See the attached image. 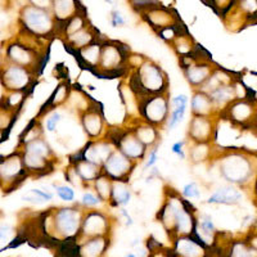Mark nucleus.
Masks as SVG:
<instances>
[{"label": "nucleus", "mask_w": 257, "mask_h": 257, "mask_svg": "<svg viewBox=\"0 0 257 257\" xmlns=\"http://www.w3.org/2000/svg\"><path fill=\"white\" fill-rule=\"evenodd\" d=\"M216 165L217 173L226 184L247 189L252 185L257 174V157L243 149H225L216 152L210 161Z\"/></svg>", "instance_id": "obj_1"}, {"label": "nucleus", "mask_w": 257, "mask_h": 257, "mask_svg": "<svg viewBox=\"0 0 257 257\" xmlns=\"http://www.w3.org/2000/svg\"><path fill=\"white\" fill-rule=\"evenodd\" d=\"M128 85L138 98L144 95L170 93V79L161 64L151 58H146L141 66L128 70Z\"/></svg>", "instance_id": "obj_2"}, {"label": "nucleus", "mask_w": 257, "mask_h": 257, "mask_svg": "<svg viewBox=\"0 0 257 257\" xmlns=\"http://www.w3.org/2000/svg\"><path fill=\"white\" fill-rule=\"evenodd\" d=\"M84 212L80 203L52 208L43 215L44 219L41 220V225L45 231L53 230L66 240H75L81 229Z\"/></svg>", "instance_id": "obj_3"}, {"label": "nucleus", "mask_w": 257, "mask_h": 257, "mask_svg": "<svg viewBox=\"0 0 257 257\" xmlns=\"http://www.w3.org/2000/svg\"><path fill=\"white\" fill-rule=\"evenodd\" d=\"M18 24L21 30L43 40L49 41L50 39L58 36V22L48 9H41L30 4L21 7Z\"/></svg>", "instance_id": "obj_4"}, {"label": "nucleus", "mask_w": 257, "mask_h": 257, "mask_svg": "<svg viewBox=\"0 0 257 257\" xmlns=\"http://www.w3.org/2000/svg\"><path fill=\"white\" fill-rule=\"evenodd\" d=\"M132 50L121 41L103 39L99 67L95 73L100 76H121L127 72L128 56Z\"/></svg>", "instance_id": "obj_5"}, {"label": "nucleus", "mask_w": 257, "mask_h": 257, "mask_svg": "<svg viewBox=\"0 0 257 257\" xmlns=\"http://www.w3.org/2000/svg\"><path fill=\"white\" fill-rule=\"evenodd\" d=\"M201 52L202 48L198 45L192 56L179 58V63L184 73L185 80L192 90H199L211 76L213 70L217 67V64L213 63L211 57H203Z\"/></svg>", "instance_id": "obj_6"}, {"label": "nucleus", "mask_w": 257, "mask_h": 257, "mask_svg": "<svg viewBox=\"0 0 257 257\" xmlns=\"http://www.w3.org/2000/svg\"><path fill=\"white\" fill-rule=\"evenodd\" d=\"M138 100H139V117L142 120L156 126L160 130L166 127L171 111L170 93L144 95L138 98Z\"/></svg>", "instance_id": "obj_7"}, {"label": "nucleus", "mask_w": 257, "mask_h": 257, "mask_svg": "<svg viewBox=\"0 0 257 257\" xmlns=\"http://www.w3.org/2000/svg\"><path fill=\"white\" fill-rule=\"evenodd\" d=\"M36 71L22 67L15 63L0 62V84L7 91H25L29 93L38 79Z\"/></svg>", "instance_id": "obj_8"}, {"label": "nucleus", "mask_w": 257, "mask_h": 257, "mask_svg": "<svg viewBox=\"0 0 257 257\" xmlns=\"http://www.w3.org/2000/svg\"><path fill=\"white\" fill-rule=\"evenodd\" d=\"M105 137L114 144L116 149L121 153L137 162L138 165L142 164L148 155V148L137 138V135L132 132V128L116 127L108 128V133Z\"/></svg>", "instance_id": "obj_9"}, {"label": "nucleus", "mask_w": 257, "mask_h": 257, "mask_svg": "<svg viewBox=\"0 0 257 257\" xmlns=\"http://www.w3.org/2000/svg\"><path fill=\"white\" fill-rule=\"evenodd\" d=\"M29 176L20 149L8 156H0V188L12 192Z\"/></svg>", "instance_id": "obj_10"}, {"label": "nucleus", "mask_w": 257, "mask_h": 257, "mask_svg": "<svg viewBox=\"0 0 257 257\" xmlns=\"http://www.w3.org/2000/svg\"><path fill=\"white\" fill-rule=\"evenodd\" d=\"M44 53H40L34 48L29 47L18 38L8 41L4 47L3 61L30 68L36 72H39V70L41 68V62L44 61Z\"/></svg>", "instance_id": "obj_11"}, {"label": "nucleus", "mask_w": 257, "mask_h": 257, "mask_svg": "<svg viewBox=\"0 0 257 257\" xmlns=\"http://www.w3.org/2000/svg\"><path fill=\"white\" fill-rule=\"evenodd\" d=\"M77 116H79L80 126L85 137L88 138V141L105 138L108 133V125H107V120L99 103L91 100L90 104Z\"/></svg>", "instance_id": "obj_12"}, {"label": "nucleus", "mask_w": 257, "mask_h": 257, "mask_svg": "<svg viewBox=\"0 0 257 257\" xmlns=\"http://www.w3.org/2000/svg\"><path fill=\"white\" fill-rule=\"evenodd\" d=\"M220 118H226L234 126L248 127L257 122V102L251 98L235 99L220 113Z\"/></svg>", "instance_id": "obj_13"}, {"label": "nucleus", "mask_w": 257, "mask_h": 257, "mask_svg": "<svg viewBox=\"0 0 257 257\" xmlns=\"http://www.w3.org/2000/svg\"><path fill=\"white\" fill-rule=\"evenodd\" d=\"M220 117L190 116L187 128L188 143H215Z\"/></svg>", "instance_id": "obj_14"}, {"label": "nucleus", "mask_w": 257, "mask_h": 257, "mask_svg": "<svg viewBox=\"0 0 257 257\" xmlns=\"http://www.w3.org/2000/svg\"><path fill=\"white\" fill-rule=\"evenodd\" d=\"M137 167V162L126 157L118 149H114L103 164L102 173L113 181H130Z\"/></svg>", "instance_id": "obj_15"}, {"label": "nucleus", "mask_w": 257, "mask_h": 257, "mask_svg": "<svg viewBox=\"0 0 257 257\" xmlns=\"http://www.w3.org/2000/svg\"><path fill=\"white\" fill-rule=\"evenodd\" d=\"M111 229V219L107 212L103 210H85L80 233L84 237H104Z\"/></svg>", "instance_id": "obj_16"}, {"label": "nucleus", "mask_w": 257, "mask_h": 257, "mask_svg": "<svg viewBox=\"0 0 257 257\" xmlns=\"http://www.w3.org/2000/svg\"><path fill=\"white\" fill-rule=\"evenodd\" d=\"M139 16L155 32L166 27L183 25L178 12L174 8H165L161 6L153 7L148 11H144Z\"/></svg>", "instance_id": "obj_17"}, {"label": "nucleus", "mask_w": 257, "mask_h": 257, "mask_svg": "<svg viewBox=\"0 0 257 257\" xmlns=\"http://www.w3.org/2000/svg\"><path fill=\"white\" fill-rule=\"evenodd\" d=\"M114 149H116L114 144L105 137L95 139V141H86L84 147L75 153L84 160L91 162V164H95L102 167Z\"/></svg>", "instance_id": "obj_18"}, {"label": "nucleus", "mask_w": 257, "mask_h": 257, "mask_svg": "<svg viewBox=\"0 0 257 257\" xmlns=\"http://www.w3.org/2000/svg\"><path fill=\"white\" fill-rule=\"evenodd\" d=\"M126 127L132 128V132L137 135V138L144 146L149 149L160 147L161 144V130L151 123L142 120L141 117L128 118V125Z\"/></svg>", "instance_id": "obj_19"}, {"label": "nucleus", "mask_w": 257, "mask_h": 257, "mask_svg": "<svg viewBox=\"0 0 257 257\" xmlns=\"http://www.w3.org/2000/svg\"><path fill=\"white\" fill-rule=\"evenodd\" d=\"M21 153H22V160H24L25 167H26V171L29 174V176H36V178L47 176L56 170L58 161L48 160L45 157L22 152V151H21Z\"/></svg>", "instance_id": "obj_20"}, {"label": "nucleus", "mask_w": 257, "mask_h": 257, "mask_svg": "<svg viewBox=\"0 0 257 257\" xmlns=\"http://www.w3.org/2000/svg\"><path fill=\"white\" fill-rule=\"evenodd\" d=\"M193 94L189 99L190 116H205V117H220L219 112L215 108L212 99L206 91L192 90Z\"/></svg>", "instance_id": "obj_21"}, {"label": "nucleus", "mask_w": 257, "mask_h": 257, "mask_svg": "<svg viewBox=\"0 0 257 257\" xmlns=\"http://www.w3.org/2000/svg\"><path fill=\"white\" fill-rule=\"evenodd\" d=\"M99 38V31H98L93 25H90V26L85 27V29L77 31L76 34H73V35L62 39V40H63L64 45H66V49L70 50L71 53L75 54V53L79 52L80 49L88 47V45H90L91 43L96 41Z\"/></svg>", "instance_id": "obj_22"}, {"label": "nucleus", "mask_w": 257, "mask_h": 257, "mask_svg": "<svg viewBox=\"0 0 257 257\" xmlns=\"http://www.w3.org/2000/svg\"><path fill=\"white\" fill-rule=\"evenodd\" d=\"M85 7L82 6L80 0H52L50 12L53 13L56 21L58 22V29L61 25L67 22L70 18L84 11Z\"/></svg>", "instance_id": "obj_23"}, {"label": "nucleus", "mask_w": 257, "mask_h": 257, "mask_svg": "<svg viewBox=\"0 0 257 257\" xmlns=\"http://www.w3.org/2000/svg\"><path fill=\"white\" fill-rule=\"evenodd\" d=\"M243 198L242 189L235 185L226 184L222 187L217 188L213 193H211V196L208 197L206 203L207 205H238Z\"/></svg>", "instance_id": "obj_24"}, {"label": "nucleus", "mask_w": 257, "mask_h": 257, "mask_svg": "<svg viewBox=\"0 0 257 257\" xmlns=\"http://www.w3.org/2000/svg\"><path fill=\"white\" fill-rule=\"evenodd\" d=\"M102 43L103 39L99 38L96 41L91 43L90 45L82 48L79 52L75 53L77 61H79L82 67L96 72V70L99 67L100 54H102Z\"/></svg>", "instance_id": "obj_25"}, {"label": "nucleus", "mask_w": 257, "mask_h": 257, "mask_svg": "<svg viewBox=\"0 0 257 257\" xmlns=\"http://www.w3.org/2000/svg\"><path fill=\"white\" fill-rule=\"evenodd\" d=\"M215 155H216L215 143H188L187 142V158L192 165L208 164L215 157Z\"/></svg>", "instance_id": "obj_26"}, {"label": "nucleus", "mask_w": 257, "mask_h": 257, "mask_svg": "<svg viewBox=\"0 0 257 257\" xmlns=\"http://www.w3.org/2000/svg\"><path fill=\"white\" fill-rule=\"evenodd\" d=\"M68 164H72L73 166H75L76 171L79 173L80 178L84 180V183L88 185L89 188H91V184L94 183V180L102 174V167L98 166V165L95 164H91L89 161L84 160L82 157L77 156L76 153H73V155L71 156Z\"/></svg>", "instance_id": "obj_27"}, {"label": "nucleus", "mask_w": 257, "mask_h": 257, "mask_svg": "<svg viewBox=\"0 0 257 257\" xmlns=\"http://www.w3.org/2000/svg\"><path fill=\"white\" fill-rule=\"evenodd\" d=\"M170 104H171V111H170L166 127L167 130H174L181 121L184 120L188 107H189V96L187 94H179V95L171 98Z\"/></svg>", "instance_id": "obj_28"}, {"label": "nucleus", "mask_w": 257, "mask_h": 257, "mask_svg": "<svg viewBox=\"0 0 257 257\" xmlns=\"http://www.w3.org/2000/svg\"><path fill=\"white\" fill-rule=\"evenodd\" d=\"M205 247L194 234L183 235L176 240L175 254L183 257H202L205 254Z\"/></svg>", "instance_id": "obj_29"}, {"label": "nucleus", "mask_w": 257, "mask_h": 257, "mask_svg": "<svg viewBox=\"0 0 257 257\" xmlns=\"http://www.w3.org/2000/svg\"><path fill=\"white\" fill-rule=\"evenodd\" d=\"M71 90L72 88L70 86L67 81H62L57 85V88L54 89V91L52 93L49 99L47 100V103L44 104L43 109L40 112V116H45L49 112L54 111V109H58L61 107H63L64 104H67L68 100H70Z\"/></svg>", "instance_id": "obj_30"}, {"label": "nucleus", "mask_w": 257, "mask_h": 257, "mask_svg": "<svg viewBox=\"0 0 257 257\" xmlns=\"http://www.w3.org/2000/svg\"><path fill=\"white\" fill-rule=\"evenodd\" d=\"M210 98L212 99L215 108L217 109L219 114L224 111L233 100L237 99L235 96V89H234V81L230 84H225L216 88L215 90L207 93Z\"/></svg>", "instance_id": "obj_31"}, {"label": "nucleus", "mask_w": 257, "mask_h": 257, "mask_svg": "<svg viewBox=\"0 0 257 257\" xmlns=\"http://www.w3.org/2000/svg\"><path fill=\"white\" fill-rule=\"evenodd\" d=\"M133 190L130 181H113L112 184L111 207L122 208L132 202Z\"/></svg>", "instance_id": "obj_32"}, {"label": "nucleus", "mask_w": 257, "mask_h": 257, "mask_svg": "<svg viewBox=\"0 0 257 257\" xmlns=\"http://www.w3.org/2000/svg\"><path fill=\"white\" fill-rule=\"evenodd\" d=\"M18 149L22 151V152L31 153V155L40 156V157H45L48 158V160L58 161L56 152L53 151V148L50 147V144L48 143V141L44 137L38 138L35 141H31L26 144H21V146H18Z\"/></svg>", "instance_id": "obj_33"}, {"label": "nucleus", "mask_w": 257, "mask_h": 257, "mask_svg": "<svg viewBox=\"0 0 257 257\" xmlns=\"http://www.w3.org/2000/svg\"><path fill=\"white\" fill-rule=\"evenodd\" d=\"M90 22H89V18L86 16V9L79 12L77 15L73 16L72 18L67 21V22H64L63 25H61L58 29V36L61 39L67 38V36L73 35V34H76L77 31L80 30L85 29V27L90 26Z\"/></svg>", "instance_id": "obj_34"}, {"label": "nucleus", "mask_w": 257, "mask_h": 257, "mask_svg": "<svg viewBox=\"0 0 257 257\" xmlns=\"http://www.w3.org/2000/svg\"><path fill=\"white\" fill-rule=\"evenodd\" d=\"M170 47L173 48V50L179 58H183V57L192 56L193 53L196 52L198 44L193 40L192 36L189 35V32L184 29L176 36L175 40L170 44Z\"/></svg>", "instance_id": "obj_35"}, {"label": "nucleus", "mask_w": 257, "mask_h": 257, "mask_svg": "<svg viewBox=\"0 0 257 257\" xmlns=\"http://www.w3.org/2000/svg\"><path fill=\"white\" fill-rule=\"evenodd\" d=\"M107 248V239L104 237L89 238L82 245H77V257H99Z\"/></svg>", "instance_id": "obj_36"}, {"label": "nucleus", "mask_w": 257, "mask_h": 257, "mask_svg": "<svg viewBox=\"0 0 257 257\" xmlns=\"http://www.w3.org/2000/svg\"><path fill=\"white\" fill-rule=\"evenodd\" d=\"M235 79H237V77H233V75H231L230 72H228L226 70H224V68L217 66V67L213 70V72L211 73V76L208 77L207 81L205 82V85H203L199 90L210 93V91L215 90V89L221 86V85L230 84V82H233Z\"/></svg>", "instance_id": "obj_37"}, {"label": "nucleus", "mask_w": 257, "mask_h": 257, "mask_svg": "<svg viewBox=\"0 0 257 257\" xmlns=\"http://www.w3.org/2000/svg\"><path fill=\"white\" fill-rule=\"evenodd\" d=\"M112 184H113V180L109 179L107 175H104L103 173L91 184V189L95 192L96 196L99 197L100 201L103 202V205L105 206L111 205Z\"/></svg>", "instance_id": "obj_38"}, {"label": "nucleus", "mask_w": 257, "mask_h": 257, "mask_svg": "<svg viewBox=\"0 0 257 257\" xmlns=\"http://www.w3.org/2000/svg\"><path fill=\"white\" fill-rule=\"evenodd\" d=\"M54 196L56 194L48 189H30L22 194V199L34 205H44L48 202H52Z\"/></svg>", "instance_id": "obj_39"}, {"label": "nucleus", "mask_w": 257, "mask_h": 257, "mask_svg": "<svg viewBox=\"0 0 257 257\" xmlns=\"http://www.w3.org/2000/svg\"><path fill=\"white\" fill-rule=\"evenodd\" d=\"M44 132H45L44 126H43V123H41L40 118H39V117L36 118L35 117V118L29 123V126H27L26 130L22 133V135H21L20 146L21 144L29 143V142L31 141H35V139H38V138L44 137Z\"/></svg>", "instance_id": "obj_40"}, {"label": "nucleus", "mask_w": 257, "mask_h": 257, "mask_svg": "<svg viewBox=\"0 0 257 257\" xmlns=\"http://www.w3.org/2000/svg\"><path fill=\"white\" fill-rule=\"evenodd\" d=\"M63 175H64V181L67 183L68 185H71V187L73 188H77V189H88V185L85 184L84 180H82L81 178H80L79 173L76 171V169H75V166H73L72 164H68L67 166H66V169H64L63 171Z\"/></svg>", "instance_id": "obj_41"}, {"label": "nucleus", "mask_w": 257, "mask_h": 257, "mask_svg": "<svg viewBox=\"0 0 257 257\" xmlns=\"http://www.w3.org/2000/svg\"><path fill=\"white\" fill-rule=\"evenodd\" d=\"M79 203L84 210H95V208H99L103 205V202L100 201L99 197L96 196L95 192L91 188H88V189H85L82 192L81 199H80Z\"/></svg>", "instance_id": "obj_42"}, {"label": "nucleus", "mask_w": 257, "mask_h": 257, "mask_svg": "<svg viewBox=\"0 0 257 257\" xmlns=\"http://www.w3.org/2000/svg\"><path fill=\"white\" fill-rule=\"evenodd\" d=\"M53 189H54V194L58 197L61 201L66 202V203H75L76 199V190L75 188L71 187L68 184H53Z\"/></svg>", "instance_id": "obj_43"}, {"label": "nucleus", "mask_w": 257, "mask_h": 257, "mask_svg": "<svg viewBox=\"0 0 257 257\" xmlns=\"http://www.w3.org/2000/svg\"><path fill=\"white\" fill-rule=\"evenodd\" d=\"M63 121V113L59 109H54V111L49 112L45 114V122H44V130L48 133L57 132L59 123Z\"/></svg>", "instance_id": "obj_44"}, {"label": "nucleus", "mask_w": 257, "mask_h": 257, "mask_svg": "<svg viewBox=\"0 0 257 257\" xmlns=\"http://www.w3.org/2000/svg\"><path fill=\"white\" fill-rule=\"evenodd\" d=\"M180 194L185 199H188V201H190V199H199L202 197V188L197 181H189V183H187L183 187Z\"/></svg>", "instance_id": "obj_45"}, {"label": "nucleus", "mask_w": 257, "mask_h": 257, "mask_svg": "<svg viewBox=\"0 0 257 257\" xmlns=\"http://www.w3.org/2000/svg\"><path fill=\"white\" fill-rule=\"evenodd\" d=\"M183 30H184V26H183V25H179V26H171L166 27V29H162L160 30V31L156 32V34L158 35V38H161L166 44L170 45L174 40H175L176 36H178Z\"/></svg>", "instance_id": "obj_46"}, {"label": "nucleus", "mask_w": 257, "mask_h": 257, "mask_svg": "<svg viewBox=\"0 0 257 257\" xmlns=\"http://www.w3.org/2000/svg\"><path fill=\"white\" fill-rule=\"evenodd\" d=\"M109 24L112 27L117 29V27H123L127 25V21H126L125 16L122 15L121 11L118 9H112L109 12Z\"/></svg>", "instance_id": "obj_47"}, {"label": "nucleus", "mask_w": 257, "mask_h": 257, "mask_svg": "<svg viewBox=\"0 0 257 257\" xmlns=\"http://www.w3.org/2000/svg\"><path fill=\"white\" fill-rule=\"evenodd\" d=\"M158 148L160 147H156V148L149 149L148 155L146 157V164H144L143 171H148V170H152L153 167H156L158 160H160V156H158Z\"/></svg>", "instance_id": "obj_48"}, {"label": "nucleus", "mask_w": 257, "mask_h": 257, "mask_svg": "<svg viewBox=\"0 0 257 257\" xmlns=\"http://www.w3.org/2000/svg\"><path fill=\"white\" fill-rule=\"evenodd\" d=\"M187 141L183 139V141H178L171 146V152L173 155H175L179 160H187Z\"/></svg>", "instance_id": "obj_49"}, {"label": "nucleus", "mask_w": 257, "mask_h": 257, "mask_svg": "<svg viewBox=\"0 0 257 257\" xmlns=\"http://www.w3.org/2000/svg\"><path fill=\"white\" fill-rule=\"evenodd\" d=\"M13 229L8 225H0V251L4 248V245L12 240Z\"/></svg>", "instance_id": "obj_50"}, {"label": "nucleus", "mask_w": 257, "mask_h": 257, "mask_svg": "<svg viewBox=\"0 0 257 257\" xmlns=\"http://www.w3.org/2000/svg\"><path fill=\"white\" fill-rule=\"evenodd\" d=\"M26 4L30 6L38 7L41 9H48L50 11V7H52V0H26Z\"/></svg>", "instance_id": "obj_51"}, {"label": "nucleus", "mask_w": 257, "mask_h": 257, "mask_svg": "<svg viewBox=\"0 0 257 257\" xmlns=\"http://www.w3.org/2000/svg\"><path fill=\"white\" fill-rule=\"evenodd\" d=\"M249 188H251L252 192V199H253V202L257 205V174L253 179V183H252V185Z\"/></svg>", "instance_id": "obj_52"}, {"label": "nucleus", "mask_w": 257, "mask_h": 257, "mask_svg": "<svg viewBox=\"0 0 257 257\" xmlns=\"http://www.w3.org/2000/svg\"><path fill=\"white\" fill-rule=\"evenodd\" d=\"M247 244H248L249 247H252V248L256 249V251H257V233L251 234V235H249L248 240H247Z\"/></svg>", "instance_id": "obj_53"}, {"label": "nucleus", "mask_w": 257, "mask_h": 257, "mask_svg": "<svg viewBox=\"0 0 257 257\" xmlns=\"http://www.w3.org/2000/svg\"><path fill=\"white\" fill-rule=\"evenodd\" d=\"M176 0H157V3L165 8H173Z\"/></svg>", "instance_id": "obj_54"}, {"label": "nucleus", "mask_w": 257, "mask_h": 257, "mask_svg": "<svg viewBox=\"0 0 257 257\" xmlns=\"http://www.w3.org/2000/svg\"><path fill=\"white\" fill-rule=\"evenodd\" d=\"M103 2L107 4H109V6H113V4L116 3V0H103Z\"/></svg>", "instance_id": "obj_55"}, {"label": "nucleus", "mask_w": 257, "mask_h": 257, "mask_svg": "<svg viewBox=\"0 0 257 257\" xmlns=\"http://www.w3.org/2000/svg\"><path fill=\"white\" fill-rule=\"evenodd\" d=\"M127 257H137V256H135L134 253H128V254H127Z\"/></svg>", "instance_id": "obj_56"}, {"label": "nucleus", "mask_w": 257, "mask_h": 257, "mask_svg": "<svg viewBox=\"0 0 257 257\" xmlns=\"http://www.w3.org/2000/svg\"><path fill=\"white\" fill-rule=\"evenodd\" d=\"M207 2H208V3H211V0H207Z\"/></svg>", "instance_id": "obj_57"}, {"label": "nucleus", "mask_w": 257, "mask_h": 257, "mask_svg": "<svg viewBox=\"0 0 257 257\" xmlns=\"http://www.w3.org/2000/svg\"><path fill=\"white\" fill-rule=\"evenodd\" d=\"M128 2H132V0H128Z\"/></svg>", "instance_id": "obj_58"}]
</instances>
